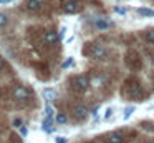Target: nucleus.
Here are the masks:
<instances>
[{
    "mask_svg": "<svg viewBox=\"0 0 154 143\" xmlns=\"http://www.w3.org/2000/svg\"><path fill=\"white\" fill-rule=\"evenodd\" d=\"M57 122H58V123H65V122H66V116L60 113V115H57Z\"/></svg>",
    "mask_w": 154,
    "mask_h": 143,
    "instance_id": "nucleus-19",
    "label": "nucleus"
},
{
    "mask_svg": "<svg viewBox=\"0 0 154 143\" xmlns=\"http://www.w3.org/2000/svg\"><path fill=\"white\" fill-rule=\"evenodd\" d=\"M111 115H113V110H111V108H108V110H106V115H104V118H109Z\"/></svg>",
    "mask_w": 154,
    "mask_h": 143,
    "instance_id": "nucleus-22",
    "label": "nucleus"
},
{
    "mask_svg": "<svg viewBox=\"0 0 154 143\" xmlns=\"http://www.w3.org/2000/svg\"><path fill=\"white\" fill-rule=\"evenodd\" d=\"M114 10H116V12L119 13V15H126V8H119V7H116Z\"/></svg>",
    "mask_w": 154,
    "mask_h": 143,
    "instance_id": "nucleus-20",
    "label": "nucleus"
},
{
    "mask_svg": "<svg viewBox=\"0 0 154 143\" xmlns=\"http://www.w3.org/2000/svg\"><path fill=\"white\" fill-rule=\"evenodd\" d=\"M14 126H22V120H14Z\"/></svg>",
    "mask_w": 154,
    "mask_h": 143,
    "instance_id": "nucleus-23",
    "label": "nucleus"
},
{
    "mask_svg": "<svg viewBox=\"0 0 154 143\" xmlns=\"http://www.w3.org/2000/svg\"><path fill=\"white\" fill-rule=\"evenodd\" d=\"M12 96H14L17 102H28L32 98V93L27 86H22V85H17L14 90H12Z\"/></svg>",
    "mask_w": 154,
    "mask_h": 143,
    "instance_id": "nucleus-4",
    "label": "nucleus"
},
{
    "mask_svg": "<svg viewBox=\"0 0 154 143\" xmlns=\"http://www.w3.org/2000/svg\"><path fill=\"white\" fill-rule=\"evenodd\" d=\"M94 27H96L98 30H108L109 28V22H106L104 18H98L96 22H94Z\"/></svg>",
    "mask_w": 154,
    "mask_h": 143,
    "instance_id": "nucleus-10",
    "label": "nucleus"
},
{
    "mask_svg": "<svg viewBox=\"0 0 154 143\" xmlns=\"http://www.w3.org/2000/svg\"><path fill=\"white\" fill-rule=\"evenodd\" d=\"M63 10L66 13H76L80 12V5L78 2H63Z\"/></svg>",
    "mask_w": 154,
    "mask_h": 143,
    "instance_id": "nucleus-8",
    "label": "nucleus"
},
{
    "mask_svg": "<svg viewBox=\"0 0 154 143\" xmlns=\"http://www.w3.org/2000/svg\"><path fill=\"white\" fill-rule=\"evenodd\" d=\"M4 68V58H2V57H0V70Z\"/></svg>",
    "mask_w": 154,
    "mask_h": 143,
    "instance_id": "nucleus-26",
    "label": "nucleus"
},
{
    "mask_svg": "<svg viewBox=\"0 0 154 143\" xmlns=\"http://www.w3.org/2000/svg\"><path fill=\"white\" fill-rule=\"evenodd\" d=\"M43 40L47 45H55V43L58 42V33L55 32V30H47V32L43 33Z\"/></svg>",
    "mask_w": 154,
    "mask_h": 143,
    "instance_id": "nucleus-7",
    "label": "nucleus"
},
{
    "mask_svg": "<svg viewBox=\"0 0 154 143\" xmlns=\"http://www.w3.org/2000/svg\"><path fill=\"white\" fill-rule=\"evenodd\" d=\"M81 52H83L85 57H90V58H94V60H101L106 57V48L100 43H86Z\"/></svg>",
    "mask_w": 154,
    "mask_h": 143,
    "instance_id": "nucleus-2",
    "label": "nucleus"
},
{
    "mask_svg": "<svg viewBox=\"0 0 154 143\" xmlns=\"http://www.w3.org/2000/svg\"><path fill=\"white\" fill-rule=\"evenodd\" d=\"M8 23V17L5 13H0V27H5Z\"/></svg>",
    "mask_w": 154,
    "mask_h": 143,
    "instance_id": "nucleus-16",
    "label": "nucleus"
},
{
    "mask_svg": "<svg viewBox=\"0 0 154 143\" xmlns=\"http://www.w3.org/2000/svg\"><path fill=\"white\" fill-rule=\"evenodd\" d=\"M124 93H126L129 98H133V100H143V96H144V92H143V88H141V83L137 82L136 78L126 80Z\"/></svg>",
    "mask_w": 154,
    "mask_h": 143,
    "instance_id": "nucleus-1",
    "label": "nucleus"
},
{
    "mask_svg": "<svg viewBox=\"0 0 154 143\" xmlns=\"http://www.w3.org/2000/svg\"><path fill=\"white\" fill-rule=\"evenodd\" d=\"M57 143H66V138H65V136H58Z\"/></svg>",
    "mask_w": 154,
    "mask_h": 143,
    "instance_id": "nucleus-21",
    "label": "nucleus"
},
{
    "mask_svg": "<svg viewBox=\"0 0 154 143\" xmlns=\"http://www.w3.org/2000/svg\"><path fill=\"white\" fill-rule=\"evenodd\" d=\"M106 141L108 143H124V133L123 132H113L106 136Z\"/></svg>",
    "mask_w": 154,
    "mask_h": 143,
    "instance_id": "nucleus-6",
    "label": "nucleus"
},
{
    "mask_svg": "<svg viewBox=\"0 0 154 143\" xmlns=\"http://www.w3.org/2000/svg\"><path fill=\"white\" fill-rule=\"evenodd\" d=\"M73 116L76 120H85L88 116V108L85 105H76L73 106Z\"/></svg>",
    "mask_w": 154,
    "mask_h": 143,
    "instance_id": "nucleus-5",
    "label": "nucleus"
},
{
    "mask_svg": "<svg viewBox=\"0 0 154 143\" xmlns=\"http://www.w3.org/2000/svg\"><path fill=\"white\" fill-rule=\"evenodd\" d=\"M43 130H47V132H51V116H47V120H43Z\"/></svg>",
    "mask_w": 154,
    "mask_h": 143,
    "instance_id": "nucleus-14",
    "label": "nucleus"
},
{
    "mask_svg": "<svg viewBox=\"0 0 154 143\" xmlns=\"http://www.w3.org/2000/svg\"><path fill=\"white\" fill-rule=\"evenodd\" d=\"M45 3V0H27V8L32 12H37L42 8V5Z\"/></svg>",
    "mask_w": 154,
    "mask_h": 143,
    "instance_id": "nucleus-9",
    "label": "nucleus"
},
{
    "mask_svg": "<svg viewBox=\"0 0 154 143\" xmlns=\"http://www.w3.org/2000/svg\"><path fill=\"white\" fill-rule=\"evenodd\" d=\"M43 96H45V100H47V102H53V100L57 98V93H55V90L47 88V90H43Z\"/></svg>",
    "mask_w": 154,
    "mask_h": 143,
    "instance_id": "nucleus-11",
    "label": "nucleus"
},
{
    "mask_svg": "<svg viewBox=\"0 0 154 143\" xmlns=\"http://www.w3.org/2000/svg\"><path fill=\"white\" fill-rule=\"evenodd\" d=\"M0 3H12V0H0Z\"/></svg>",
    "mask_w": 154,
    "mask_h": 143,
    "instance_id": "nucleus-27",
    "label": "nucleus"
},
{
    "mask_svg": "<svg viewBox=\"0 0 154 143\" xmlns=\"http://www.w3.org/2000/svg\"><path fill=\"white\" fill-rule=\"evenodd\" d=\"M137 13L143 17H154V10L152 8H137Z\"/></svg>",
    "mask_w": 154,
    "mask_h": 143,
    "instance_id": "nucleus-13",
    "label": "nucleus"
},
{
    "mask_svg": "<svg viewBox=\"0 0 154 143\" xmlns=\"http://www.w3.org/2000/svg\"><path fill=\"white\" fill-rule=\"evenodd\" d=\"M45 115H47V116H53V108H51L50 105L45 106Z\"/></svg>",
    "mask_w": 154,
    "mask_h": 143,
    "instance_id": "nucleus-18",
    "label": "nucleus"
},
{
    "mask_svg": "<svg viewBox=\"0 0 154 143\" xmlns=\"http://www.w3.org/2000/svg\"><path fill=\"white\" fill-rule=\"evenodd\" d=\"M20 133H22V135H27V128H23V126H22V128H20Z\"/></svg>",
    "mask_w": 154,
    "mask_h": 143,
    "instance_id": "nucleus-24",
    "label": "nucleus"
},
{
    "mask_svg": "<svg viewBox=\"0 0 154 143\" xmlns=\"http://www.w3.org/2000/svg\"><path fill=\"white\" fill-rule=\"evenodd\" d=\"M133 113H134V106H128V108L124 110V115H123V118H124V120H128L131 115H133Z\"/></svg>",
    "mask_w": 154,
    "mask_h": 143,
    "instance_id": "nucleus-15",
    "label": "nucleus"
},
{
    "mask_svg": "<svg viewBox=\"0 0 154 143\" xmlns=\"http://www.w3.org/2000/svg\"><path fill=\"white\" fill-rule=\"evenodd\" d=\"M139 143H154V140H143V141H139Z\"/></svg>",
    "mask_w": 154,
    "mask_h": 143,
    "instance_id": "nucleus-25",
    "label": "nucleus"
},
{
    "mask_svg": "<svg viewBox=\"0 0 154 143\" xmlns=\"http://www.w3.org/2000/svg\"><path fill=\"white\" fill-rule=\"evenodd\" d=\"M63 2H80V0H63Z\"/></svg>",
    "mask_w": 154,
    "mask_h": 143,
    "instance_id": "nucleus-28",
    "label": "nucleus"
},
{
    "mask_svg": "<svg viewBox=\"0 0 154 143\" xmlns=\"http://www.w3.org/2000/svg\"><path fill=\"white\" fill-rule=\"evenodd\" d=\"M144 38H146L147 43H151V45H154V28H149L144 32Z\"/></svg>",
    "mask_w": 154,
    "mask_h": 143,
    "instance_id": "nucleus-12",
    "label": "nucleus"
},
{
    "mask_svg": "<svg viewBox=\"0 0 154 143\" xmlns=\"http://www.w3.org/2000/svg\"><path fill=\"white\" fill-rule=\"evenodd\" d=\"M73 63H75V60L70 57V58H68V60H66V62H65L61 67H63V68H68V67H73Z\"/></svg>",
    "mask_w": 154,
    "mask_h": 143,
    "instance_id": "nucleus-17",
    "label": "nucleus"
},
{
    "mask_svg": "<svg viewBox=\"0 0 154 143\" xmlns=\"http://www.w3.org/2000/svg\"><path fill=\"white\" fill-rule=\"evenodd\" d=\"M70 83H71V86H73V90H76V92H86V90L90 88V80L85 75L73 76Z\"/></svg>",
    "mask_w": 154,
    "mask_h": 143,
    "instance_id": "nucleus-3",
    "label": "nucleus"
}]
</instances>
